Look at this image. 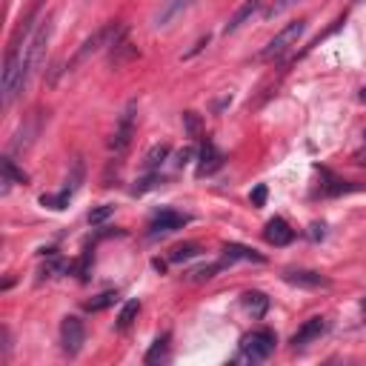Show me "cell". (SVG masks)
<instances>
[{
  "label": "cell",
  "mask_w": 366,
  "mask_h": 366,
  "mask_svg": "<svg viewBox=\"0 0 366 366\" xmlns=\"http://www.w3.org/2000/svg\"><path fill=\"white\" fill-rule=\"evenodd\" d=\"M275 332L272 329H255V332H249L241 338V358L243 360H252V363H261L266 360L269 355L275 352Z\"/></svg>",
  "instance_id": "6da1fadb"
},
{
  "label": "cell",
  "mask_w": 366,
  "mask_h": 366,
  "mask_svg": "<svg viewBox=\"0 0 366 366\" xmlns=\"http://www.w3.org/2000/svg\"><path fill=\"white\" fill-rule=\"evenodd\" d=\"M306 32V21H295V23H289L283 26L272 41H269L261 52V61H275V57H281L283 52H289V46H295L298 43V37Z\"/></svg>",
  "instance_id": "7a4b0ae2"
},
{
  "label": "cell",
  "mask_w": 366,
  "mask_h": 366,
  "mask_svg": "<svg viewBox=\"0 0 366 366\" xmlns=\"http://www.w3.org/2000/svg\"><path fill=\"white\" fill-rule=\"evenodd\" d=\"M138 103L134 101H129L126 103V109H123V114H121V121H118V129H114V134H112V143H109V149L114 152V155H123V152L129 149V143H132V134H134V118H138Z\"/></svg>",
  "instance_id": "3957f363"
},
{
  "label": "cell",
  "mask_w": 366,
  "mask_h": 366,
  "mask_svg": "<svg viewBox=\"0 0 366 366\" xmlns=\"http://www.w3.org/2000/svg\"><path fill=\"white\" fill-rule=\"evenodd\" d=\"M83 340H86L83 321H81V318H74V315L63 318V323H61V343H63V352L78 355V352H81V346H83Z\"/></svg>",
  "instance_id": "277c9868"
},
{
  "label": "cell",
  "mask_w": 366,
  "mask_h": 366,
  "mask_svg": "<svg viewBox=\"0 0 366 366\" xmlns=\"http://www.w3.org/2000/svg\"><path fill=\"white\" fill-rule=\"evenodd\" d=\"M109 46H112V49H109V63H112L114 69L138 57V46H134V43L129 41L126 29H118V32H114V41H112Z\"/></svg>",
  "instance_id": "5b68a950"
},
{
  "label": "cell",
  "mask_w": 366,
  "mask_h": 366,
  "mask_svg": "<svg viewBox=\"0 0 366 366\" xmlns=\"http://www.w3.org/2000/svg\"><path fill=\"white\" fill-rule=\"evenodd\" d=\"M186 223H189V218L181 215V212H175V209H161L158 215L152 218V223H149V235L155 238V235L175 232V229H181V226H186Z\"/></svg>",
  "instance_id": "8992f818"
},
{
  "label": "cell",
  "mask_w": 366,
  "mask_h": 366,
  "mask_svg": "<svg viewBox=\"0 0 366 366\" xmlns=\"http://www.w3.org/2000/svg\"><path fill=\"white\" fill-rule=\"evenodd\" d=\"M283 281L301 286V289H326L329 286V278H323L321 272H312V269H286Z\"/></svg>",
  "instance_id": "52a82bcc"
},
{
  "label": "cell",
  "mask_w": 366,
  "mask_h": 366,
  "mask_svg": "<svg viewBox=\"0 0 366 366\" xmlns=\"http://www.w3.org/2000/svg\"><path fill=\"white\" fill-rule=\"evenodd\" d=\"M326 329H329V323H326V318H309V321H303V326L292 335V346L295 349H301V346H309L312 340H318Z\"/></svg>",
  "instance_id": "ba28073f"
},
{
  "label": "cell",
  "mask_w": 366,
  "mask_h": 366,
  "mask_svg": "<svg viewBox=\"0 0 366 366\" xmlns=\"http://www.w3.org/2000/svg\"><path fill=\"white\" fill-rule=\"evenodd\" d=\"M263 238L272 243V246H289L295 241V229L289 226L283 218H272L266 223V229H263Z\"/></svg>",
  "instance_id": "9c48e42d"
},
{
  "label": "cell",
  "mask_w": 366,
  "mask_h": 366,
  "mask_svg": "<svg viewBox=\"0 0 366 366\" xmlns=\"http://www.w3.org/2000/svg\"><path fill=\"white\" fill-rule=\"evenodd\" d=\"M223 163V155L221 149L212 143V141H203V149H201V163H198V178L203 175H212V172H218Z\"/></svg>",
  "instance_id": "30bf717a"
},
{
  "label": "cell",
  "mask_w": 366,
  "mask_h": 366,
  "mask_svg": "<svg viewBox=\"0 0 366 366\" xmlns=\"http://www.w3.org/2000/svg\"><path fill=\"white\" fill-rule=\"evenodd\" d=\"M223 255L226 261L232 263V261H246V263H266V258L261 252H255V249H249L243 243H226L223 246Z\"/></svg>",
  "instance_id": "8fae6325"
},
{
  "label": "cell",
  "mask_w": 366,
  "mask_h": 366,
  "mask_svg": "<svg viewBox=\"0 0 366 366\" xmlns=\"http://www.w3.org/2000/svg\"><path fill=\"white\" fill-rule=\"evenodd\" d=\"M114 29H118V26H106V29H98V32H94V34L89 37V41H86V43L78 49V54L72 57V66H78L86 54H92L94 49H101V46L106 43V37H109V34H114Z\"/></svg>",
  "instance_id": "7c38bea8"
},
{
  "label": "cell",
  "mask_w": 366,
  "mask_h": 366,
  "mask_svg": "<svg viewBox=\"0 0 366 366\" xmlns=\"http://www.w3.org/2000/svg\"><path fill=\"white\" fill-rule=\"evenodd\" d=\"M241 303H243V309L252 318H263L269 312V298L263 292H258V289H252V292H243Z\"/></svg>",
  "instance_id": "4fadbf2b"
},
{
  "label": "cell",
  "mask_w": 366,
  "mask_h": 366,
  "mask_svg": "<svg viewBox=\"0 0 366 366\" xmlns=\"http://www.w3.org/2000/svg\"><path fill=\"white\" fill-rule=\"evenodd\" d=\"M258 12H261V0H246V3H243L238 12H235L232 17H229V23H226V29H223V32H226V34H229V32H238V29L249 21V17L258 14Z\"/></svg>",
  "instance_id": "5bb4252c"
},
{
  "label": "cell",
  "mask_w": 366,
  "mask_h": 366,
  "mask_svg": "<svg viewBox=\"0 0 366 366\" xmlns=\"http://www.w3.org/2000/svg\"><path fill=\"white\" fill-rule=\"evenodd\" d=\"M166 158H169V146H166V143L152 146V149L146 152V158H143V169H146V172H155V169L163 166Z\"/></svg>",
  "instance_id": "9a60e30c"
},
{
  "label": "cell",
  "mask_w": 366,
  "mask_h": 366,
  "mask_svg": "<svg viewBox=\"0 0 366 366\" xmlns=\"http://www.w3.org/2000/svg\"><path fill=\"white\" fill-rule=\"evenodd\" d=\"M14 183H26V175L14 166V161H12V158H3V186H0V189L9 192Z\"/></svg>",
  "instance_id": "2e32d148"
},
{
  "label": "cell",
  "mask_w": 366,
  "mask_h": 366,
  "mask_svg": "<svg viewBox=\"0 0 366 366\" xmlns=\"http://www.w3.org/2000/svg\"><path fill=\"white\" fill-rule=\"evenodd\" d=\"M198 255H201V246L198 243H181V246L172 249L169 261L172 263H183V261H192V258H198Z\"/></svg>",
  "instance_id": "e0dca14e"
},
{
  "label": "cell",
  "mask_w": 366,
  "mask_h": 366,
  "mask_svg": "<svg viewBox=\"0 0 366 366\" xmlns=\"http://www.w3.org/2000/svg\"><path fill=\"white\" fill-rule=\"evenodd\" d=\"M166 352H169V335H161L155 343H152V349L146 352V358H143V363H158V360H163L166 358Z\"/></svg>",
  "instance_id": "ac0fdd59"
},
{
  "label": "cell",
  "mask_w": 366,
  "mask_h": 366,
  "mask_svg": "<svg viewBox=\"0 0 366 366\" xmlns=\"http://www.w3.org/2000/svg\"><path fill=\"white\" fill-rule=\"evenodd\" d=\"M138 312H141V303H138V301H129L123 309H121V315H118V329L126 332L129 326L134 323V318H138Z\"/></svg>",
  "instance_id": "d6986e66"
},
{
  "label": "cell",
  "mask_w": 366,
  "mask_h": 366,
  "mask_svg": "<svg viewBox=\"0 0 366 366\" xmlns=\"http://www.w3.org/2000/svg\"><path fill=\"white\" fill-rule=\"evenodd\" d=\"M192 3V0H169V3L163 6V12L158 14V26H166L169 21H172V17H175V14H181L186 6Z\"/></svg>",
  "instance_id": "ffe728a7"
},
{
  "label": "cell",
  "mask_w": 366,
  "mask_h": 366,
  "mask_svg": "<svg viewBox=\"0 0 366 366\" xmlns=\"http://www.w3.org/2000/svg\"><path fill=\"white\" fill-rule=\"evenodd\" d=\"M118 292H103V295H98V298H92L89 303H86V309L89 312H103V309H109L112 303H118Z\"/></svg>",
  "instance_id": "44dd1931"
},
{
  "label": "cell",
  "mask_w": 366,
  "mask_h": 366,
  "mask_svg": "<svg viewBox=\"0 0 366 366\" xmlns=\"http://www.w3.org/2000/svg\"><path fill=\"white\" fill-rule=\"evenodd\" d=\"M223 269V263H209V266H201L195 269V272H189V281H209V278H215L218 272Z\"/></svg>",
  "instance_id": "7402d4cb"
},
{
  "label": "cell",
  "mask_w": 366,
  "mask_h": 366,
  "mask_svg": "<svg viewBox=\"0 0 366 366\" xmlns=\"http://www.w3.org/2000/svg\"><path fill=\"white\" fill-rule=\"evenodd\" d=\"M183 126L189 132V138H198V134H201V118H198L195 112H186L183 114Z\"/></svg>",
  "instance_id": "603a6c76"
},
{
  "label": "cell",
  "mask_w": 366,
  "mask_h": 366,
  "mask_svg": "<svg viewBox=\"0 0 366 366\" xmlns=\"http://www.w3.org/2000/svg\"><path fill=\"white\" fill-rule=\"evenodd\" d=\"M114 212V206H101V209H92L89 212V223H103L109 215Z\"/></svg>",
  "instance_id": "cb8c5ba5"
},
{
  "label": "cell",
  "mask_w": 366,
  "mask_h": 366,
  "mask_svg": "<svg viewBox=\"0 0 366 366\" xmlns=\"http://www.w3.org/2000/svg\"><path fill=\"white\" fill-rule=\"evenodd\" d=\"M158 181H161V178H155V175H149V178H143V181H141L138 186H134V189H132V195H143V192H149V189H155V186H158Z\"/></svg>",
  "instance_id": "d4e9b609"
},
{
  "label": "cell",
  "mask_w": 366,
  "mask_h": 366,
  "mask_svg": "<svg viewBox=\"0 0 366 366\" xmlns=\"http://www.w3.org/2000/svg\"><path fill=\"white\" fill-rule=\"evenodd\" d=\"M266 195H269L266 186H263V183H258V186L252 189V203H255V206H266Z\"/></svg>",
  "instance_id": "484cf974"
},
{
  "label": "cell",
  "mask_w": 366,
  "mask_h": 366,
  "mask_svg": "<svg viewBox=\"0 0 366 366\" xmlns=\"http://www.w3.org/2000/svg\"><path fill=\"white\" fill-rule=\"evenodd\" d=\"M292 3H295V0H281V3H278V6H272V9H269V12H266V17H275V14H281L283 9H289V6H292Z\"/></svg>",
  "instance_id": "4316f807"
},
{
  "label": "cell",
  "mask_w": 366,
  "mask_h": 366,
  "mask_svg": "<svg viewBox=\"0 0 366 366\" xmlns=\"http://www.w3.org/2000/svg\"><path fill=\"white\" fill-rule=\"evenodd\" d=\"M312 238H315V241H318V238H323V226H318V223L312 226Z\"/></svg>",
  "instance_id": "83f0119b"
},
{
  "label": "cell",
  "mask_w": 366,
  "mask_h": 366,
  "mask_svg": "<svg viewBox=\"0 0 366 366\" xmlns=\"http://www.w3.org/2000/svg\"><path fill=\"white\" fill-rule=\"evenodd\" d=\"M360 101H363V103H366V86H363V92H360Z\"/></svg>",
  "instance_id": "f1b7e54d"
},
{
  "label": "cell",
  "mask_w": 366,
  "mask_h": 366,
  "mask_svg": "<svg viewBox=\"0 0 366 366\" xmlns=\"http://www.w3.org/2000/svg\"><path fill=\"white\" fill-rule=\"evenodd\" d=\"M363 141H366V132H363Z\"/></svg>",
  "instance_id": "f546056e"
}]
</instances>
